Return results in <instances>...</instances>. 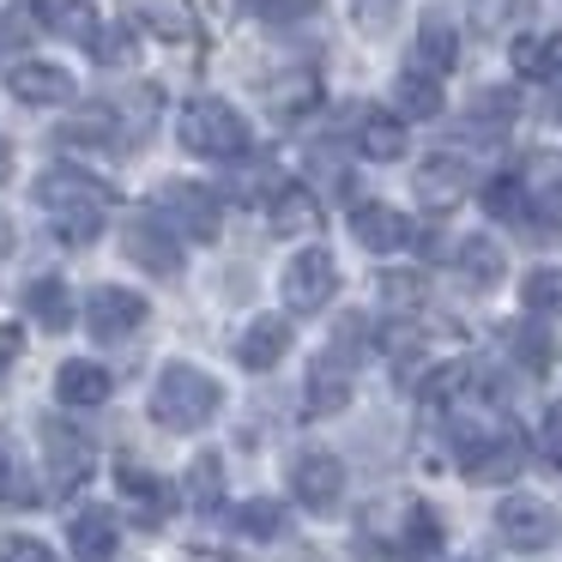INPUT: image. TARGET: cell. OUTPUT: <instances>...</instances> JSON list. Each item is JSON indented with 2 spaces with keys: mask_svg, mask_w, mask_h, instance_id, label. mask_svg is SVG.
Returning a JSON list of instances; mask_svg holds the SVG:
<instances>
[{
  "mask_svg": "<svg viewBox=\"0 0 562 562\" xmlns=\"http://www.w3.org/2000/svg\"><path fill=\"white\" fill-rule=\"evenodd\" d=\"M37 206L49 212L55 236L67 248H91L103 236L110 206H115V188L98 182L91 170H79V164H55V170L37 176Z\"/></svg>",
  "mask_w": 562,
  "mask_h": 562,
  "instance_id": "1",
  "label": "cell"
},
{
  "mask_svg": "<svg viewBox=\"0 0 562 562\" xmlns=\"http://www.w3.org/2000/svg\"><path fill=\"white\" fill-rule=\"evenodd\" d=\"M315 103H321V74L315 67H291V74L267 79V110L279 115V122H303Z\"/></svg>",
  "mask_w": 562,
  "mask_h": 562,
  "instance_id": "20",
  "label": "cell"
},
{
  "mask_svg": "<svg viewBox=\"0 0 562 562\" xmlns=\"http://www.w3.org/2000/svg\"><path fill=\"white\" fill-rule=\"evenodd\" d=\"M520 303H526V315H562V272L557 267H538V272H526V284H520Z\"/></svg>",
  "mask_w": 562,
  "mask_h": 562,
  "instance_id": "35",
  "label": "cell"
},
{
  "mask_svg": "<svg viewBox=\"0 0 562 562\" xmlns=\"http://www.w3.org/2000/svg\"><path fill=\"white\" fill-rule=\"evenodd\" d=\"M393 115L400 122H436L441 115V79L424 74V67H405L393 79Z\"/></svg>",
  "mask_w": 562,
  "mask_h": 562,
  "instance_id": "22",
  "label": "cell"
},
{
  "mask_svg": "<svg viewBox=\"0 0 562 562\" xmlns=\"http://www.w3.org/2000/svg\"><path fill=\"white\" fill-rule=\"evenodd\" d=\"M122 255L134 260L139 272H151V279H176V272H182V243L170 236V224H164L158 212H139V218H127Z\"/></svg>",
  "mask_w": 562,
  "mask_h": 562,
  "instance_id": "9",
  "label": "cell"
},
{
  "mask_svg": "<svg viewBox=\"0 0 562 562\" xmlns=\"http://www.w3.org/2000/svg\"><path fill=\"white\" fill-rule=\"evenodd\" d=\"M37 19L55 31V37H74V43H91L103 31L91 0H37Z\"/></svg>",
  "mask_w": 562,
  "mask_h": 562,
  "instance_id": "29",
  "label": "cell"
},
{
  "mask_svg": "<svg viewBox=\"0 0 562 562\" xmlns=\"http://www.w3.org/2000/svg\"><path fill=\"white\" fill-rule=\"evenodd\" d=\"M151 315V303L139 291H127V284H98V291L86 296V333L103 345L127 339V333H139Z\"/></svg>",
  "mask_w": 562,
  "mask_h": 562,
  "instance_id": "8",
  "label": "cell"
},
{
  "mask_svg": "<svg viewBox=\"0 0 562 562\" xmlns=\"http://www.w3.org/2000/svg\"><path fill=\"white\" fill-rule=\"evenodd\" d=\"M400 7L405 0H351V19H357V31H369V37H381V31L400 19Z\"/></svg>",
  "mask_w": 562,
  "mask_h": 562,
  "instance_id": "41",
  "label": "cell"
},
{
  "mask_svg": "<svg viewBox=\"0 0 562 562\" xmlns=\"http://www.w3.org/2000/svg\"><path fill=\"white\" fill-rule=\"evenodd\" d=\"M25 315L37 321L43 333H67L74 327V291H67L55 272H43V279L25 284Z\"/></svg>",
  "mask_w": 562,
  "mask_h": 562,
  "instance_id": "25",
  "label": "cell"
},
{
  "mask_svg": "<svg viewBox=\"0 0 562 562\" xmlns=\"http://www.w3.org/2000/svg\"><path fill=\"white\" fill-rule=\"evenodd\" d=\"M13 182V146H7V139H0V188Z\"/></svg>",
  "mask_w": 562,
  "mask_h": 562,
  "instance_id": "49",
  "label": "cell"
},
{
  "mask_svg": "<svg viewBox=\"0 0 562 562\" xmlns=\"http://www.w3.org/2000/svg\"><path fill=\"white\" fill-rule=\"evenodd\" d=\"M55 400L67 405V412H91V405L110 400V369L91 363V357H67L61 369H55Z\"/></svg>",
  "mask_w": 562,
  "mask_h": 562,
  "instance_id": "16",
  "label": "cell"
},
{
  "mask_svg": "<svg viewBox=\"0 0 562 562\" xmlns=\"http://www.w3.org/2000/svg\"><path fill=\"white\" fill-rule=\"evenodd\" d=\"M514 74H526V79H550V74H557V43H544V37H520V43H514Z\"/></svg>",
  "mask_w": 562,
  "mask_h": 562,
  "instance_id": "37",
  "label": "cell"
},
{
  "mask_svg": "<svg viewBox=\"0 0 562 562\" xmlns=\"http://www.w3.org/2000/svg\"><path fill=\"white\" fill-rule=\"evenodd\" d=\"M538 453H544L550 465H562V405L544 417V429H538Z\"/></svg>",
  "mask_w": 562,
  "mask_h": 562,
  "instance_id": "46",
  "label": "cell"
},
{
  "mask_svg": "<svg viewBox=\"0 0 562 562\" xmlns=\"http://www.w3.org/2000/svg\"><path fill=\"white\" fill-rule=\"evenodd\" d=\"M550 79H557V98H562V37H557V74Z\"/></svg>",
  "mask_w": 562,
  "mask_h": 562,
  "instance_id": "50",
  "label": "cell"
},
{
  "mask_svg": "<svg viewBox=\"0 0 562 562\" xmlns=\"http://www.w3.org/2000/svg\"><path fill=\"white\" fill-rule=\"evenodd\" d=\"M291 496L303 502L308 514H333V508L345 502V460H339V453H327V448L296 453V465H291Z\"/></svg>",
  "mask_w": 562,
  "mask_h": 562,
  "instance_id": "10",
  "label": "cell"
},
{
  "mask_svg": "<svg viewBox=\"0 0 562 562\" xmlns=\"http://www.w3.org/2000/svg\"><path fill=\"white\" fill-rule=\"evenodd\" d=\"M55 146H74V151H127V134H122V122L110 115V103H98V110H79L74 122H61Z\"/></svg>",
  "mask_w": 562,
  "mask_h": 562,
  "instance_id": "18",
  "label": "cell"
},
{
  "mask_svg": "<svg viewBox=\"0 0 562 562\" xmlns=\"http://www.w3.org/2000/svg\"><path fill=\"white\" fill-rule=\"evenodd\" d=\"M460 61V31H453V19L448 13H424V25H417V61L412 67H424V74H448V67Z\"/></svg>",
  "mask_w": 562,
  "mask_h": 562,
  "instance_id": "28",
  "label": "cell"
},
{
  "mask_svg": "<svg viewBox=\"0 0 562 562\" xmlns=\"http://www.w3.org/2000/svg\"><path fill=\"white\" fill-rule=\"evenodd\" d=\"M514 110H520V98H514L508 86L477 91V103H472V127H508V122H514Z\"/></svg>",
  "mask_w": 562,
  "mask_h": 562,
  "instance_id": "38",
  "label": "cell"
},
{
  "mask_svg": "<svg viewBox=\"0 0 562 562\" xmlns=\"http://www.w3.org/2000/svg\"><path fill=\"white\" fill-rule=\"evenodd\" d=\"M7 248H13V231H7V218H0V255H7Z\"/></svg>",
  "mask_w": 562,
  "mask_h": 562,
  "instance_id": "51",
  "label": "cell"
},
{
  "mask_svg": "<svg viewBox=\"0 0 562 562\" xmlns=\"http://www.w3.org/2000/svg\"><path fill=\"white\" fill-rule=\"evenodd\" d=\"M37 436H43V484H49V496H79L91 484V465H98L91 441L67 417H43Z\"/></svg>",
  "mask_w": 562,
  "mask_h": 562,
  "instance_id": "5",
  "label": "cell"
},
{
  "mask_svg": "<svg viewBox=\"0 0 562 562\" xmlns=\"http://www.w3.org/2000/svg\"><path fill=\"white\" fill-rule=\"evenodd\" d=\"M151 212L170 224L176 243H218L224 206H218V194H212L206 182H182V176H170V182L158 188V200H151Z\"/></svg>",
  "mask_w": 562,
  "mask_h": 562,
  "instance_id": "4",
  "label": "cell"
},
{
  "mask_svg": "<svg viewBox=\"0 0 562 562\" xmlns=\"http://www.w3.org/2000/svg\"><path fill=\"white\" fill-rule=\"evenodd\" d=\"M465 375H472L465 363H441V369H429V375H424V387H417V393H424L429 405H448L453 393H460V381H465Z\"/></svg>",
  "mask_w": 562,
  "mask_h": 562,
  "instance_id": "43",
  "label": "cell"
},
{
  "mask_svg": "<svg viewBox=\"0 0 562 562\" xmlns=\"http://www.w3.org/2000/svg\"><path fill=\"white\" fill-rule=\"evenodd\" d=\"M357 151H363L369 164H393L405 151V122L400 115H363V127H357Z\"/></svg>",
  "mask_w": 562,
  "mask_h": 562,
  "instance_id": "33",
  "label": "cell"
},
{
  "mask_svg": "<svg viewBox=\"0 0 562 562\" xmlns=\"http://www.w3.org/2000/svg\"><path fill=\"white\" fill-rule=\"evenodd\" d=\"M496 532H502V544H508V550L538 557V550H550V544L562 538V514L550 508L544 496H502Z\"/></svg>",
  "mask_w": 562,
  "mask_h": 562,
  "instance_id": "7",
  "label": "cell"
},
{
  "mask_svg": "<svg viewBox=\"0 0 562 562\" xmlns=\"http://www.w3.org/2000/svg\"><path fill=\"white\" fill-rule=\"evenodd\" d=\"M7 91H13L19 103H31V110H61V103L79 98L74 74L55 61H19L13 74H7Z\"/></svg>",
  "mask_w": 562,
  "mask_h": 562,
  "instance_id": "11",
  "label": "cell"
},
{
  "mask_svg": "<svg viewBox=\"0 0 562 562\" xmlns=\"http://www.w3.org/2000/svg\"><path fill=\"white\" fill-rule=\"evenodd\" d=\"M176 134L194 158H218V164H243L255 134H248L243 110L224 98H188V110L176 115Z\"/></svg>",
  "mask_w": 562,
  "mask_h": 562,
  "instance_id": "3",
  "label": "cell"
},
{
  "mask_svg": "<svg viewBox=\"0 0 562 562\" xmlns=\"http://www.w3.org/2000/svg\"><path fill=\"white\" fill-rule=\"evenodd\" d=\"M158 98H164L158 86H139V91H122V103H110V115L122 122L127 146H134V134H139V139L151 134V122H158Z\"/></svg>",
  "mask_w": 562,
  "mask_h": 562,
  "instance_id": "34",
  "label": "cell"
},
{
  "mask_svg": "<svg viewBox=\"0 0 562 562\" xmlns=\"http://www.w3.org/2000/svg\"><path fill=\"white\" fill-rule=\"evenodd\" d=\"M284 351H291V321H284V315H255L243 327V339H236V363L255 369V375L279 369Z\"/></svg>",
  "mask_w": 562,
  "mask_h": 562,
  "instance_id": "14",
  "label": "cell"
},
{
  "mask_svg": "<svg viewBox=\"0 0 562 562\" xmlns=\"http://www.w3.org/2000/svg\"><path fill=\"white\" fill-rule=\"evenodd\" d=\"M279 291H284V308H291V315H321V308L333 303V291H339V260L315 243L296 248V255L284 260Z\"/></svg>",
  "mask_w": 562,
  "mask_h": 562,
  "instance_id": "6",
  "label": "cell"
},
{
  "mask_svg": "<svg viewBox=\"0 0 562 562\" xmlns=\"http://www.w3.org/2000/svg\"><path fill=\"white\" fill-rule=\"evenodd\" d=\"M182 496H188V508H200V514L224 508V460L212 448L194 453V465H188V477H182Z\"/></svg>",
  "mask_w": 562,
  "mask_h": 562,
  "instance_id": "30",
  "label": "cell"
},
{
  "mask_svg": "<svg viewBox=\"0 0 562 562\" xmlns=\"http://www.w3.org/2000/svg\"><path fill=\"white\" fill-rule=\"evenodd\" d=\"M381 303L417 308V303H424V279H417V272H381Z\"/></svg>",
  "mask_w": 562,
  "mask_h": 562,
  "instance_id": "44",
  "label": "cell"
},
{
  "mask_svg": "<svg viewBox=\"0 0 562 562\" xmlns=\"http://www.w3.org/2000/svg\"><path fill=\"white\" fill-rule=\"evenodd\" d=\"M351 236L369 248V255H393V248L412 243V218L400 206H381V200H363L351 206Z\"/></svg>",
  "mask_w": 562,
  "mask_h": 562,
  "instance_id": "15",
  "label": "cell"
},
{
  "mask_svg": "<svg viewBox=\"0 0 562 562\" xmlns=\"http://www.w3.org/2000/svg\"><path fill=\"white\" fill-rule=\"evenodd\" d=\"M115 484H122L127 508H134V520L146 526V532H158V526H164V520H170V514H176V490L164 484L158 472H146V465L122 460V472H115Z\"/></svg>",
  "mask_w": 562,
  "mask_h": 562,
  "instance_id": "12",
  "label": "cell"
},
{
  "mask_svg": "<svg viewBox=\"0 0 562 562\" xmlns=\"http://www.w3.org/2000/svg\"><path fill=\"white\" fill-rule=\"evenodd\" d=\"M484 212H490V218H526V182L496 176V182L484 188Z\"/></svg>",
  "mask_w": 562,
  "mask_h": 562,
  "instance_id": "39",
  "label": "cell"
},
{
  "mask_svg": "<svg viewBox=\"0 0 562 562\" xmlns=\"http://www.w3.org/2000/svg\"><path fill=\"white\" fill-rule=\"evenodd\" d=\"M267 218H272L279 236H308L321 224V206H315V194H308L303 182H279L267 194Z\"/></svg>",
  "mask_w": 562,
  "mask_h": 562,
  "instance_id": "21",
  "label": "cell"
},
{
  "mask_svg": "<svg viewBox=\"0 0 562 562\" xmlns=\"http://www.w3.org/2000/svg\"><path fill=\"white\" fill-rule=\"evenodd\" d=\"M436 550H441V520H436V508H429V502H405L400 532H393V557L424 562V557H436Z\"/></svg>",
  "mask_w": 562,
  "mask_h": 562,
  "instance_id": "24",
  "label": "cell"
},
{
  "mask_svg": "<svg viewBox=\"0 0 562 562\" xmlns=\"http://www.w3.org/2000/svg\"><path fill=\"white\" fill-rule=\"evenodd\" d=\"M67 544H74L79 562H115V550H122V520H115V508H103V502L79 508L74 520H67Z\"/></svg>",
  "mask_w": 562,
  "mask_h": 562,
  "instance_id": "13",
  "label": "cell"
},
{
  "mask_svg": "<svg viewBox=\"0 0 562 562\" xmlns=\"http://www.w3.org/2000/svg\"><path fill=\"white\" fill-rule=\"evenodd\" d=\"M351 405V369H339L333 357H321L315 369H308V387H303V412L308 417H333Z\"/></svg>",
  "mask_w": 562,
  "mask_h": 562,
  "instance_id": "27",
  "label": "cell"
},
{
  "mask_svg": "<svg viewBox=\"0 0 562 562\" xmlns=\"http://www.w3.org/2000/svg\"><path fill=\"white\" fill-rule=\"evenodd\" d=\"M520 224H538V231H562V176L526 188V218Z\"/></svg>",
  "mask_w": 562,
  "mask_h": 562,
  "instance_id": "36",
  "label": "cell"
},
{
  "mask_svg": "<svg viewBox=\"0 0 562 562\" xmlns=\"http://www.w3.org/2000/svg\"><path fill=\"white\" fill-rule=\"evenodd\" d=\"M472 182H477V170L460 151H436V158L417 170V194H424L429 206H453L460 194H472Z\"/></svg>",
  "mask_w": 562,
  "mask_h": 562,
  "instance_id": "17",
  "label": "cell"
},
{
  "mask_svg": "<svg viewBox=\"0 0 562 562\" xmlns=\"http://www.w3.org/2000/svg\"><path fill=\"white\" fill-rule=\"evenodd\" d=\"M231 526L243 538H255V544H267V538L284 532V502L279 496H248V502H236V508H231Z\"/></svg>",
  "mask_w": 562,
  "mask_h": 562,
  "instance_id": "31",
  "label": "cell"
},
{
  "mask_svg": "<svg viewBox=\"0 0 562 562\" xmlns=\"http://www.w3.org/2000/svg\"><path fill=\"white\" fill-rule=\"evenodd\" d=\"M502 345H508V357L526 375H550V363H557V339H550L544 321H514V327H502Z\"/></svg>",
  "mask_w": 562,
  "mask_h": 562,
  "instance_id": "26",
  "label": "cell"
},
{
  "mask_svg": "<svg viewBox=\"0 0 562 562\" xmlns=\"http://www.w3.org/2000/svg\"><path fill=\"white\" fill-rule=\"evenodd\" d=\"M91 49H98L103 67H115V61L127 55V37H115V31H98V37H91Z\"/></svg>",
  "mask_w": 562,
  "mask_h": 562,
  "instance_id": "47",
  "label": "cell"
},
{
  "mask_svg": "<svg viewBox=\"0 0 562 562\" xmlns=\"http://www.w3.org/2000/svg\"><path fill=\"white\" fill-rule=\"evenodd\" d=\"M224 387L206 375L200 363H164L158 381H151V424L170 429V436H194L218 417Z\"/></svg>",
  "mask_w": 562,
  "mask_h": 562,
  "instance_id": "2",
  "label": "cell"
},
{
  "mask_svg": "<svg viewBox=\"0 0 562 562\" xmlns=\"http://www.w3.org/2000/svg\"><path fill=\"white\" fill-rule=\"evenodd\" d=\"M127 19L139 31H151L158 43H194V7L188 0H127Z\"/></svg>",
  "mask_w": 562,
  "mask_h": 562,
  "instance_id": "19",
  "label": "cell"
},
{
  "mask_svg": "<svg viewBox=\"0 0 562 562\" xmlns=\"http://www.w3.org/2000/svg\"><path fill=\"white\" fill-rule=\"evenodd\" d=\"M0 562H61V557L31 532H0Z\"/></svg>",
  "mask_w": 562,
  "mask_h": 562,
  "instance_id": "42",
  "label": "cell"
},
{
  "mask_svg": "<svg viewBox=\"0 0 562 562\" xmlns=\"http://www.w3.org/2000/svg\"><path fill=\"white\" fill-rule=\"evenodd\" d=\"M453 267H460L465 284L496 291L502 272H508V255H502V243H490V236H460V243H453Z\"/></svg>",
  "mask_w": 562,
  "mask_h": 562,
  "instance_id": "23",
  "label": "cell"
},
{
  "mask_svg": "<svg viewBox=\"0 0 562 562\" xmlns=\"http://www.w3.org/2000/svg\"><path fill=\"white\" fill-rule=\"evenodd\" d=\"M13 357H19V333L0 327V387H7V369H13Z\"/></svg>",
  "mask_w": 562,
  "mask_h": 562,
  "instance_id": "48",
  "label": "cell"
},
{
  "mask_svg": "<svg viewBox=\"0 0 562 562\" xmlns=\"http://www.w3.org/2000/svg\"><path fill=\"white\" fill-rule=\"evenodd\" d=\"M514 19V0H472V25L477 31H502Z\"/></svg>",
  "mask_w": 562,
  "mask_h": 562,
  "instance_id": "45",
  "label": "cell"
},
{
  "mask_svg": "<svg viewBox=\"0 0 562 562\" xmlns=\"http://www.w3.org/2000/svg\"><path fill=\"white\" fill-rule=\"evenodd\" d=\"M0 502H7V508H37L43 502V484L31 477V465L19 460L13 441H0Z\"/></svg>",
  "mask_w": 562,
  "mask_h": 562,
  "instance_id": "32",
  "label": "cell"
},
{
  "mask_svg": "<svg viewBox=\"0 0 562 562\" xmlns=\"http://www.w3.org/2000/svg\"><path fill=\"white\" fill-rule=\"evenodd\" d=\"M243 13L267 19V25H296V19H308L321 7V0H236Z\"/></svg>",
  "mask_w": 562,
  "mask_h": 562,
  "instance_id": "40",
  "label": "cell"
}]
</instances>
